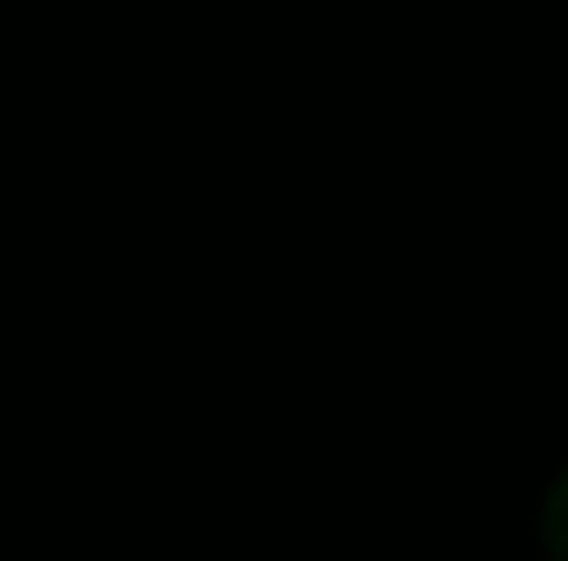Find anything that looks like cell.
<instances>
[{
	"instance_id": "1",
	"label": "cell",
	"mask_w": 568,
	"mask_h": 561,
	"mask_svg": "<svg viewBox=\"0 0 568 561\" xmlns=\"http://www.w3.org/2000/svg\"><path fill=\"white\" fill-rule=\"evenodd\" d=\"M542 555L568 561V469L556 476V489H549V502H542Z\"/></svg>"
}]
</instances>
